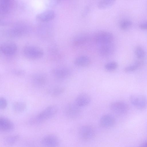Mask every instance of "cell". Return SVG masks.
I'll list each match as a JSON object with an SVG mask.
<instances>
[{"label":"cell","instance_id":"484cf974","mask_svg":"<svg viewBox=\"0 0 147 147\" xmlns=\"http://www.w3.org/2000/svg\"><path fill=\"white\" fill-rule=\"evenodd\" d=\"M118 66V64L116 62L112 61L106 63L105 65V68L107 71H112L116 69Z\"/></svg>","mask_w":147,"mask_h":147},{"label":"cell","instance_id":"5bb4252c","mask_svg":"<svg viewBox=\"0 0 147 147\" xmlns=\"http://www.w3.org/2000/svg\"><path fill=\"white\" fill-rule=\"evenodd\" d=\"M115 122L114 117L112 115L105 114L102 115L100 120V125L103 127L109 128L113 126Z\"/></svg>","mask_w":147,"mask_h":147},{"label":"cell","instance_id":"3957f363","mask_svg":"<svg viewBox=\"0 0 147 147\" xmlns=\"http://www.w3.org/2000/svg\"><path fill=\"white\" fill-rule=\"evenodd\" d=\"M78 133L80 138L85 141L92 140L95 136L94 129L92 126L88 125L81 126L79 129Z\"/></svg>","mask_w":147,"mask_h":147},{"label":"cell","instance_id":"5b68a950","mask_svg":"<svg viewBox=\"0 0 147 147\" xmlns=\"http://www.w3.org/2000/svg\"><path fill=\"white\" fill-rule=\"evenodd\" d=\"M80 107L75 103H70L65 106L64 113L66 116L71 119H74L78 118L81 113Z\"/></svg>","mask_w":147,"mask_h":147},{"label":"cell","instance_id":"8992f818","mask_svg":"<svg viewBox=\"0 0 147 147\" xmlns=\"http://www.w3.org/2000/svg\"><path fill=\"white\" fill-rule=\"evenodd\" d=\"M111 110L114 113L122 115L127 113L129 109V107L126 102L121 101H115L110 105Z\"/></svg>","mask_w":147,"mask_h":147},{"label":"cell","instance_id":"277c9868","mask_svg":"<svg viewBox=\"0 0 147 147\" xmlns=\"http://www.w3.org/2000/svg\"><path fill=\"white\" fill-rule=\"evenodd\" d=\"M129 99L132 105L137 109H144L147 107V98L144 95L133 94L130 95Z\"/></svg>","mask_w":147,"mask_h":147},{"label":"cell","instance_id":"e0dca14e","mask_svg":"<svg viewBox=\"0 0 147 147\" xmlns=\"http://www.w3.org/2000/svg\"><path fill=\"white\" fill-rule=\"evenodd\" d=\"M90 58L84 55L78 57L74 61V63L76 65L80 67H86L90 64Z\"/></svg>","mask_w":147,"mask_h":147},{"label":"cell","instance_id":"6da1fadb","mask_svg":"<svg viewBox=\"0 0 147 147\" xmlns=\"http://www.w3.org/2000/svg\"><path fill=\"white\" fill-rule=\"evenodd\" d=\"M58 110V108L56 106H49L31 118L29 120V123L32 125H36L42 123L54 116L57 112Z\"/></svg>","mask_w":147,"mask_h":147},{"label":"cell","instance_id":"9a60e30c","mask_svg":"<svg viewBox=\"0 0 147 147\" xmlns=\"http://www.w3.org/2000/svg\"><path fill=\"white\" fill-rule=\"evenodd\" d=\"M91 99L90 95L85 93L79 94L76 97L75 103L80 107H85L90 103Z\"/></svg>","mask_w":147,"mask_h":147},{"label":"cell","instance_id":"52a82bcc","mask_svg":"<svg viewBox=\"0 0 147 147\" xmlns=\"http://www.w3.org/2000/svg\"><path fill=\"white\" fill-rule=\"evenodd\" d=\"M95 41L99 45L112 43L113 39V34L109 32H100L96 34Z\"/></svg>","mask_w":147,"mask_h":147},{"label":"cell","instance_id":"cb8c5ba5","mask_svg":"<svg viewBox=\"0 0 147 147\" xmlns=\"http://www.w3.org/2000/svg\"><path fill=\"white\" fill-rule=\"evenodd\" d=\"M141 65L140 62H136L133 64L125 67L124 69V71L126 73L134 71L138 69L140 67Z\"/></svg>","mask_w":147,"mask_h":147},{"label":"cell","instance_id":"7c38bea8","mask_svg":"<svg viewBox=\"0 0 147 147\" xmlns=\"http://www.w3.org/2000/svg\"><path fill=\"white\" fill-rule=\"evenodd\" d=\"M55 13L53 10L49 9L38 13L36 16V20L40 22H46L52 20L55 17Z\"/></svg>","mask_w":147,"mask_h":147},{"label":"cell","instance_id":"1f68e13d","mask_svg":"<svg viewBox=\"0 0 147 147\" xmlns=\"http://www.w3.org/2000/svg\"><path fill=\"white\" fill-rule=\"evenodd\" d=\"M140 28L143 30H147V22L141 24L139 25Z\"/></svg>","mask_w":147,"mask_h":147},{"label":"cell","instance_id":"4fadbf2b","mask_svg":"<svg viewBox=\"0 0 147 147\" xmlns=\"http://www.w3.org/2000/svg\"><path fill=\"white\" fill-rule=\"evenodd\" d=\"M115 47L112 43L99 45L98 51L100 55L103 57H108L114 52Z\"/></svg>","mask_w":147,"mask_h":147},{"label":"cell","instance_id":"7402d4cb","mask_svg":"<svg viewBox=\"0 0 147 147\" xmlns=\"http://www.w3.org/2000/svg\"><path fill=\"white\" fill-rule=\"evenodd\" d=\"M65 91L64 88L61 86H56L52 87L48 90L49 94L53 96H59L62 94Z\"/></svg>","mask_w":147,"mask_h":147},{"label":"cell","instance_id":"f1b7e54d","mask_svg":"<svg viewBox=\"0 0 147 147\" xmlns=\"http://www.w3.org/2000/svg\"><path fill=\"white\" fill-rule=\"evenodd\" d=\"M7 102L6 99L4 97H1L0 98V109H4L7 107Z\"/></svg>","mask_w":147,"mask_h":147},{"label":"cell","instance_id":"d6a6232c","mask_svg":"<svg viewBox=\"0 0 147 147\" xmlns=\"http://www.w3.org/2000/svg\"><path fill=\"white\" fill-rule=\"evenodd\" d=\"M140 147H147V141L142 143Z\"/></svg>","mask_w":147,"mask_h":147},{"label":"cell","instance_id":"d6986e66","mask_svg":"<svg viewBox=\"0 0 147 147\" xmlns=\"http://www.w3.org/2000/svg\"><path fill=\"white\" fill-rule=\"evenodd\" d=\"M19 138L18 135H14L7 136L4 140V143L7 146H11L14 145Z\"/></svg>","mask_w":147,"mask_h":147},{"label":"cell","instance_id":"7a4b0ae2","mask_svg":"<svg viewBox=\"0 0 147 147\" xmlns=\"http://www.w3.org/2000/svg\"><path fill=\"white\" fill-rule=\"evenodd\" d=\"M22 51L24 55L30 59H39L44 54V52L42 49L33 45H28L25 46Z\"/></svg>","mask_w":147,"mask_h":147},{"label":"cell","instance_id":"8fae6325","mask_svg":"<svg viewBox=\"0 0 147 147\" xmlns=\"http://www.w3.org/2000/svg\"><path fill=\"white\" fill-rule=\"evenodd\" d=\"M51 73L56 78L63 80L69 77L71 74V71L67 67H59L53 69L51 71Z\"/></svg>","mask_w":147,"mask_h":147},{"label":"cell","instance_id":"ba28073f","mask_svg":"<svg viewBox=\"0 0 147 147\" xmlns=\"http://www.w3.org/2000/svg\"><path fill=\"white\" fill-rule=\"evenodd\" d=\"M17 47L14 42L11 41L4 42L0 46V51L4 55L11 56L14 55L17 50Z\"/></svg>","mask_w":147,"mask_h":147},{"label":"cell","instance_id":"f546056e","mask_svg":"<svg viewBox=\"0 0 147 147\" xmlns=\"http://www.w3.org/2000/svg\"><path fill=\"white\" fill-rule=\"evenodd\" d=\"M13 74L14 75L17 76H21L24 75L25 72L24 71L19 69H16L12 71Z\"/></svg>","mask_w":147,"mask_h":147},{"label":"cell","instance_id":"44dd1931","mask_svg":"<svg viewBox=\"0 0 147 147\" xmlns=\"http://www.w3.org/2000/svg\"><path fill=\"white\" fill-rule=\"evenodd\" d=\"M115 1L114 0H102L99 1L97 6L98 8L106 9L111 7L114 4Z\"/></svg>","mask_w":147,"mask_h":147},{"label":"cell","instance_id":"ac0fdd59","mask_svg":"<svg viewBox=\"0 0 147 147\" xmlns=\"http://www.w3.org/2000/svg\"><path fill=\"white\" fill-rule=\"evenodd\" d=\"M89 39L88 36L85 34L77 35L73 40L72 43L76 46H80L85 44Z\"/></svg>","mask_w":147,"mask_h":147},{"label":"cell","instance_id":"603a6c76","mask_svg":"<svg viewBox=\"0 0 147 147\" xmlns=\"http://www.w3.org/2000/svg\"><path fill=\"white\" fill-rule=\"evenodd\" d=\"M10 2L9 1L2 0L0 1V12L2 14L7 13L10 7Z\"/></svg>","mask_w":147,"mask_h":147},{"label":"cell","instance_id":"9c48e42d","mask_svg":"<svg viewBox=\"0 0 147 147\" xmlns=\"http://www.w3.org/2000/svg\"><path fill=\"white\" fill-rule=\"evenodd\" d=\"M41 143L42 147H59V141L56 136L49 134L42 138Z\"/></svg>","mask_w":147,"mask_h":147},{"label":"cell","instance_id":"4316f807","mask_svg":"<svg viewBox=\"0 0 147 147\" xmlns=\"http://www.w3.org/2000/svg\"><path fill=\"white\" fill-rule=\"evenodd\" d=\"M132 25L131 21L128 20H125L120 22V27L121 29L125 30L128 28Z\"/></svg>","mask_w":147,"mask_h":147},{"label":"cell","instance_id":"83f0119b","mask_svg":"<svg viewBox=\"0 0 147 147\" xmlns=\"http://www.w3.org/2000/svg\"><path fill=\"white\" fill-rule=\"evenodd\" d=\"M135 53L137 57L139 59H142L145 56V52L143 49L141 47H136L135 50Z\"/></svg>","mask_w":147,"mask_h":147},{"label":"cell","instance_id":"2e32d148","mask_svg":"<svg viewBox=\"0 0 147 147\" xmlns=\"http://www.w3.org/2000/svg\"><path fill=\"white\" fill-rule=\"evenodd\" d=\"M14 128L13 123L8 119L3 117H0V130L3 132H8Z\"/></svg>","mask_w":147,"mask_h":147},{"label":"cell","instance_id":"30bf717a","mask_svg":"<svg viewBox=\"0 0 147 147\" xmlns=\"http://www.w3.org/2000/svg\"><path fill=\"white\" fill-rule=\"evenodd\" d=\"M47 81V77L43 73H38L32 75L31 82L35 87L40 88L44 86Z\"/></svg>","mask_w":147,"mask_h":147},{"label":"cell","instance_id":"ffe728a7","mask_svg":"<svg viewBox=\"0 0 147 147\" xmlns=\"http://www.w3.org/2000/svg\"><path fill=\"white\" fill-rule=\"evenodd\" d=\"M26 107V104L20 101L14 102L12 105V108L14 111L17 113H21L24 111Z\"/></svg>","mask_w":147,"mask_h":147},{"label":"cell","instance_id":"d4e9b609","mask_svg":"<svg viewBox=\"0 0 147 147\" xmlns=\"http://www.w3.org/2000/svg\"><path fill=\"white\" fill-rule=\"evenodd\" d=\"M24 29L22 27H16L11 29L8 32V34L11 36H18L24 33Z\"/></svg>","mask_w":147,"mask_h":147},{"label":"cell","instance_id":"4dcf8cb0","mask_svg":"<svg viewBox=\"0 0 147 147\" xmlns=\"http://www.w3.org/2000/svg\"><path fill=\"white\" fill-rule=\"evenodd\" d=\"M59 1L57 0L49 1L46 3V5L47 6H53L58 3Z\"/></svg>","mask_w":147,"mask_h":147}]
</instances>
